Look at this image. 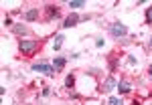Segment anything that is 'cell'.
Segmentation results:
<instances>
[{
  "instance_id": "cell-1",
  "label": "cell",
  "mask_w": 152,
  "mask_h": 105,
  "mask_svg": "<svg viewBox=\"0 0 152 105\" xmlns=\"http://www.w3.org/2000/svg\"><path fill=\"white\" fill-rule=\"evenodd\" d=\"M39 47H41V43L39 41H35V38H20L18 41V49H20V53L23 55H26V57H33L37 51H39Z\"/></svg>"
},
{
  "instance_id": "cell-2",
  "label": "cell",
  "mask_w": 152,
  "mask_h": 105,
  "mask_svg": "<svg viewBox=\"0 0 152 105\" xmlns=\"http://www.w3.org/2000/svg\"><path fill=\"white\" fill-rule=\"evenodd\" d=\"M110 35L114 36V38H124V36L128 35V26L122 22H114L110 24Z\"/></svg>"
},
{
  "instance_id": "cell-3",
  "label": "cell",
  "mask_w": 152,
  "mask_h": 105,
  "mask_svg": "<svg viewBox=\"0 0 152 105\" xmlns=\"http://www.w3.org/2000/svg\"><path fill=\"white\" fill-rule=\"evenodd\" d=\"M33 71H37V73H45L47 77H55V75H57V71L53 69V67H49L45 61H41V63H35V65H33Z\"/></svg>"
},
{
  "instance_id": "cell-4",
  "label": "cell",
  "mask_w": 152,
  "mask_h": 105,
  "mask_svg": "<svg viewBox=\"0 0 152 105\" xmlns=\"http://www.w3.org/2000/svg\"><path fill=\"white\" fill-rule=\"evenodd\" d=\"M61 16V10H59L57 4H47L45 6V20H57Z\"/></svg>"
},
{
  "instance_id": "cell-5",
  "label": "cell",
  "mask_w": 152,
  "mask_h": 105,
  "mask_svg": "<svg viewBox=\"0 0 152 105\" xmlns=\"http://www.w3.org/2000/svg\"><path fill=\"white\" fill-rule=\"evenodd\" d=\"M79 20H81V16H79V14H75V12H71L69 16L65 18V22H63V28H71V26H75Z\"/></svg>"
},
{
  "instance_id": "cell-6",
  "label": "cell",
  "mask_w": 152,
  "mask_h": 105,
  "mask_svg": "<svg viewBox=\"0 0 152 105\" xmlns=\"http://www.w3.org/2000/svg\"><path fill=\"white\" fill-rule=\"evenodd\" d=\"M65 65H67V59L65 57H55L53 59V69L57 71V73H61V71L65 69Z\"/></svg>"
},
{
  "instance_id": "cell-7",
  "label": "cell",
  "mask_w": 152,
  "mask_h": 105,
  "mask_svg": "<svg viewBox=\"0 0 152 105\" xmlns=\"http://www.w3.org/2000/svg\"><path fill=\"white\" fill-rule=\"evenodd\" d=\"M37 18H39V8H31V10L24 12V20H26V22H33Z\"/></svg>"
},
{
  "instance_id": "cell-8",
  "label": "cell",
  "mask_w": 152,
  "mask_h": 105,
  "mask_svg": "<svg viewBox=\"0 0 152 105\" xmlns=\"http://www.w3.org/2000/svg\"><path fill=\"white\" fill-rule=\"evenodd\" d=\"M114 87H118V83H116V79H114V75H110L104 81V91H114Z\"/></svg>"
},
{
  "instance_id": "cell-9",
  "label": "cell",
  "mask_w": 152,
  "mask_h": 105,
  "mask_svg": "<svg viewBox=\"0 0 152 105\" xmlns=\"http://www.w3.org/2000/svg\"><path fill=\"white\" fill-rule=\"evenodd\" d=\"M130 89H132L130 81H120L118 83V91H120V93H130Z\"/></svg>"
},
{
  "instance_id": "cell-10",
  "label": "cell",
  "mask_w": 152,
  "mask_h": 105,
  "mask_svg": "<svg viewBox=\"0 0 152 105\" xmlns=\"http://www.w3.org/2000/svg\"><path fill=\"white\" fill-rule=\"evenodd\" d=\"M12 33L14 35H26L28 30H26V26H23V24H16V26H12Z\"/></svg>"
},
{
  "instance_id": "cell-11",
  "label": "cell",
  "mask_w": 152,
  "mask_h": 105,
  "mask_svg": "<svg viewBox=\"0 0 152 105\" xmlns=\"http://www.w3.org/2000/svg\"><path fill=\"white\" fill-rule=\"evenodd\" d=\"M65 87H67V89H73V87H75V77H73V75H67V77H65Z\"/></svg>"
},
{
  "instance_id": "cell-12",
  "label": "cell",
  "mask_w": 152,
  "mask_h": 105,
  "mask_svg": "<svg viewBox=\"0 0 152 105\" xmlns=\"http://www.w3.org/2000/svg\"><path fill=\"white\" fill-rule=\"evenodd\" d=\"M63 41H65V36H63V35H57V38H55V43H53V47H55V51H59V49L63 47Z\"/></svg>"
},
{
  "instance_id": "cell-13",
  "label": "cell",
  "mask_w": 152,
  "mask_h": 105,
  "mask_svg": "<svg viewBox=\"0 0 152 105\" xmlns=\"http://www.w3.org/2000/svg\"><path fill=\"white\" fill-rule=\"evenodd\" d=\"M81 6H85L83 0H73V2H69V8H81Z\"/></svg>"
},
{
  "instance_id": "cell-14",
  "label": "cell",
  "mask_w": 152,
  "mask_h": 105,
  "mask_svg": "<svg viewBox=\"0 0 152 105\" xmlns=\"http://www.w3.org/2000/svg\"><path fill=\"white\" fill-rule=\"evenodd\" d=\"M107 105H124V103L120 101V97H110L107 99Z\"/></svg>"
},
{
  "instance_id": "cell-15",
  "label": "cell",
  "mask_w": 152,
  "mask_h": 105,
  "mask_svg": "<svg viewBox=\"0 0 152 105\" xmlns=\"http://www.w3.org/2000/svg\"><path fill=\"white\" fill-rule=\"evenodd\" d=\"M146 24H152V4L150 8H146Z\"/></svg>"
},
{
  "instance_id": "cell-16",
  "label": "cell",
  "mask_w": 152,
  "mask_h": 105,
  "mask_svg": "<svg viewBox=\"0 0 152 105\" xmlns=\"http://www.w3.org/2000/svg\"><path fill=\"white\" fill-rule=\"evenodd\" d=\"M4 24H6V26H12V18H8V16H6V18H4Z\"/></svg>"
},
{
  "instance_id": "cell-17",
  "label": "cell",
  "mask_w": 152,
  "mask_h": 105,
  "mask_svg": "<svg viewBox=\"0 0 152 105\" xmlns=\"http://www.w3.org/2000/svg\"><path fill=\"white\" fill-rule=\"evenodd\" d=\"M49 95H51V89H49V87H47V89H43V97H49Z\"/></svg>"
},
{
  "instance_id": "cell-18",
  "label": "cell",
  "mask_w": 152,
  "mask_h": 105,
  "mask_svg": "<svg viewBox=\"0 0 152 105\" xmlns=\"http://www.w3.org/2000/svg\"><path fill=\"white\" fill-rule=\"evenodd\" d=\"M148 75H150V77H152V65H150V67H148Z\"/></svg>"
},
{
  "instance_id": "cell-19",
  "label": "cell",
  "mask_w": 152,
  "mask_h": 105,
  "mask_svg": "<svg viewBox=\"0 0 152 105\" xmlns=\"http://www.w3.org/2000/svg\"><path fill=\"white\" fill-rule=\"evenodd\" d=\"M150 49H152V38H150Z\"/></svg>"
}]
</instances>
